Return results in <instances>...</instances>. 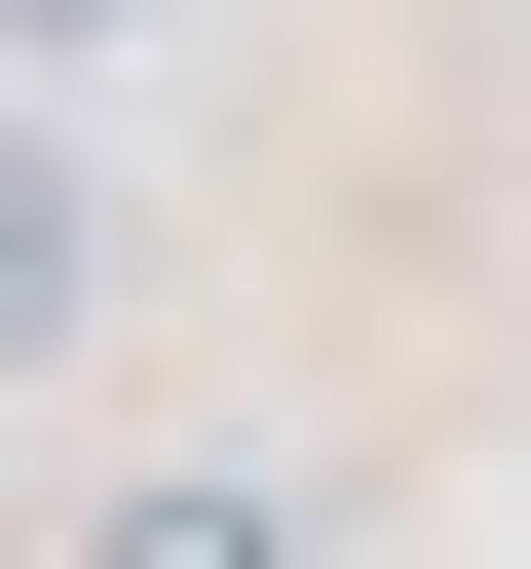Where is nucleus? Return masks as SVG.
I'll use <instances>...</instances> for the list:
<instances>
[{
    "label": "nucleus",
    "mask_w": 531,
    "mask_h": 569,
    "mask_svg": "<svg viewBox=\"0 0 531 569\" xmlns=\"http://www.w3.org/2000/svg\"><path fill=\"white\" fill-rule=\"evenodd\" d=\"M77 305H114V190H77L39 77H0V380H77Z\"/></svg>",
    "instance_id": "obj_1"
},
{
    "label": "nucleus",
    "mask_w": 531,
    "mask_h": 569,
    "mask_svg": "<svg viewBox=\"0 0 531 569\" xmlns=\"http://www.w3.org/2000/svg\"><path fill=\"white\" fill-rule=\"evenodd\" d=\"M77 569H304V531H266V493H114Z\"/></svg>",
    "instance_id": "obj_2"
},
{
    "label": "nucleus",
    "mask_w": 531,
    "mask_h": 569,
    "mask_svg": "<svg viewBox=\"0 0 531 569\" xmlns=\"http://www.w3.org/2000/svg\"><path fill=\"white\" fill-rule=\"evenodd\" d=\"M114 39H152V0H0V77H114Z\"/></svg>",
    "instance_id": "obj_3"
}]
</instances>
